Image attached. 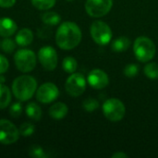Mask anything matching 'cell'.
<instances>
[{"label":"cell","instance_id":"1","mask_svg":"<svg viewBox=\"0 0 158 158\" xmlns=\"http://www.w3.org/2000/svg\"><path fill=\"white\" fill-rule=\"evenodd\" d=\"M81 37V31L75 22L65 21L56 30V43L63 50H71L79 45Z\"/></svg>","mask_w":158,"mask_h":158},{"label":"cell","instance_id":"2","mask_svg":"<svg viewBox=\"0 0 158 158\" xmlns=\"http://www.w3.org/2000/svg\"><path fill=\"white\" fill-rule=\"evenodd\" d=\"M37 90V81L29 75H21L17 77L11 86V92L20 102H26L31 99Z\"/></svg>","mask_w":158,"mask_h":158},{"label":"cell","instance_id":"3","mask_svg":"<svg viewBox=\"0 0 158 158\" xmlns=\"http://www.w3.org/2000/svg\"><path fill=\"white\" fill-rule=\"evenodd\" d=\"M133 52L136 58L141 62H149L156 55V48L154 42L145 36L138 37L133 44Z\"/></svg>","mask_w":158,"mask_h":158},{"label":"cell","instance_id":"4","mask_svg":"<svg viewBox=\"0 0 158 158\" xmlns=\"http://www.w3.org/2000/svg\"><path fill=\"white\" fill-rule=\"evenodd\" d=\"M14 62L18 70L28 73L36 67V55L30 49H19L14 55Z\"/></svg>","mask_w":158,"mask_h":158},{"label":"cell","instance_id":"5","mask_svg":"<svg viewBox=\"0 0 158 158\" xmlns=\"http://www.w3.org/2000/svg\"><path fill=\"white\" fill-rule=\"evenodd\" d=\"M104 116L112 122L121 120L126 113L124 104L118 98H109L103 105Z\"/></svg>","mask_w":158,"mask_h":158},{"label":"cell","instance_id":"6","mask_svg":"<svg viewBox=\"0 0 158 158\" xmlns=\"http://www.w3.org/2000/svg\"><path fill=\"white\" fill-rule=\"evenodd\" d=\"M91 36L93 40L100 45H106L112 40V30L106 22L102 20H95L91 25Z\"/></svg>","mask_w":158,"mask_h":158},{"label":"cell","instance_id":"7","mask_svg":"<svg viewBox=\"0 0 158 158\" xmlns=\"http://www.w3.org/2000/svg\"><path fill=\"white\" fill-rule=\"evenodd\" d=\"M19 136V131L16 125L7 119H0V143L5 145L15 143Z\"/></svg>","mask_w":158,"mask_h":158},{"label":"cell","instance_id":"8","mask_svg":"<svg viewBox=\"0 0 158 158\" xmlns=\"http://www.w3.org/2000/svg\"><path fill=\"white\" fill-rule=\"evenodd\" d=\"M66 92L73 97L81 95L86 89V80L81 73H72L66 81Z\"/></svg>","mask_w":158,"mask_h":158},{"label":"cell","instance_id":"9","mask_svg":"<svg viewBox=\"0 0 158 158\" xmlns=\"http://www.w3.org/2000/svg\"><path fill=\"white\" fill-rule=\"evenodd\" d=\"M113 0H87L85 10L93 18H100L106 15L112 8Z\"/></svg>","mask_w":158,"mask_h":158},{"label":"cell","instance_id":"10","mask_svg":"<svg viewBox=\"0 0 158 158\" xmlns=\"http://www.w3.org/2000/svg\"><path fill=\"white\" fill-rule=\"evenodd\" d=\"M38 60L45 70L52 71L57 66L58 57L56 51L54 47L50 45H45L39 50Z\"/></svg>","mask_w":158,"mask_h":158},{"label":"cell","instance_id":"11","mask_svg":"<svg viewBox=\"0 0 158 158\" xmlns=\"http://www.w3.org/2000/svg\"><path fill=\"white\" fill-rule=\"evenodd\" d=\"M59 96V90L53 82H45L36 90V99L43 104H50Z\"/></svg>","mask_w":158,"mask_h":158},{"label":"cell","instance_id":"12","mask_svg":"<svg viewBox=\"0 0 158 158\" xmlns=\"http://www.w3.org/2000/svg\"><path fill=\"white\" fill-rule=\"evenodd\" d=\"M88 83L94 89L101 90L108 85L109 79L107 74L104 70L94 69L88 75Z\"/></svg>","mask_w":158,"mask_h":158},{"label":"cell","instance_id":"13","mask_svg":"<svg viewBox=\"0 0 158 158\" xmlns=\"http://www.w3.org/2000/svg\"><path fill=\"white\" fill-rule=\"evenodd\" d=\"M17 23L10 18H0V36L3 38L10 37L17 31Z\"/></svg>","mask_w":158,"mask_h":158},{"label":"cell","instance_id":"14","mask_svg":"<svg viewBox=\"0 0 158 158\" xmlns=\"http://www.w3.org/2000/svg\"><path fill=\"white\" fill-rule=\"evenodd\" d=\"M33 37L34 36H33V32L31 30L28 28H23L16 33L15 41L18 45L21 47H25V46L30 45L32 43Z\"/></svg>","mask_w":158,"mask_h":158},{"label":"cell","instance_id":"15","mask_svg":"<svg viewBox=\"0 0 158 158\" xmlns=\"http://www.w3.org/2000/svg\"><path fill=\"white\" fill-rule=\"evenodd\" d=\"M68 112H69L68 106L62 102H57L49 108V116L54 119L64 118L67 116Z\"/></svg>","mask_w":158,"mask_h":158},{"label":"cell","instance_id":"16","mask_svg":"<svg viewBox=\"0 0 158 158\" xmlns=\"http://www.w3.org/2000/svg\"><path fill=\"white\" fill-rule=\"evenodd\" d=\"M25 112L26 116L33 121H39L42 118V108L40 107L39 105H37L34 102H31L26 106Z\"/></svg>","mask_w":158,"mask_h":158},{"label":"cell","instance_id":"17","mask_svg":"<svg viewBox=\"0 0 158 158\" xmlns=\"http://www.w3.org/2000/svg\"><path fill=\"white\" fill-rule=\"evenodd\" d=\"M11 98L10 89L4 83H0V109L6 108L11 102Z\"/></svg>","mask_w":158,"mask_h":158},{"label":"cell","instance_id":"18","mask_svg":"<svg viewBox=\"0 0 158 158\" xmlns=\"http://www.w3.org/2000/svg\"><path fill=\"white\" fill-rule=\"evenodd\" d=\"M130 45H131L130 39L125 36H121L113 41L111 48L115 52H124L130 47Z\"/></svg>","mask_w":158,"mask_h":158},{"label":"cell","instance_id":"19","mask_svg":"<svg viewBox=\"0 0 158 158\" xmlns=\"http://www.w3.org/2000/svg\"><path fill=\"white\" fill-rule=\"evenodd\" d=\"M42 20L44 24L50 26H56L61 21V17L56 12L47 11L42 15Z\"/></svg>","mask_w":158,"mask_h":158},{"label":"cell","instance_id":"20","mask_svg":"<svg viewBox=\"0 0 158 158\" xmlns=\"http://www.w3.org/2000/svg\"><path fill=\"white\" fill-rule=\"evenodd\" d=\"M77 67H78V63H77V60L74 57H72V56H66L63 59L62 68H63L65 72L72 74V73H74L76 71Z\"/></svg>","mask_w":158,"mask_h":158},{"label":"cell","instance_id":"21","mask_svg":"<svg viewBox=\"0 0 158 158\" xmlns=\"http://www.w3.org/2000/svg\"><path fill=\"white\" fill-rule=\"evenodd\" d=\"M144 74L148 79L157 80L158 79V64L156 62L148 63L144 67Z\"/></svg>","mask_w":158,"mask_h":158},{"label":"cell","instance_id":"22","mask_svg":"<svg viewBox=\"0 0 158 158\" xmlns=\"http://www.w3.org/2000/svg\"><path fill=\"white\" fill-rule=\"evenodd\" d=\"M16 44H17L16 41H14L10 37H6L0 43V47L3 50V52L6 54H12L16 49Z\"/></svg>","mask_w":158,"mask_h":158},{"label":"cell","instance_id":"23","mask_svg":"<svg viewBox=\"0 0 158 158\" xmlns=\"http://www.w3.org/2000/svg\"><path fill=\"white\" fill-rule=\"evenodd\" d=\"M31 1L32 6L39 10H48L52 8L56 4V0H31Z\"/></svg>","mask_w":158,"mask_h":158},{"label":"cell","instance_id":"24","mask_svg":"<svg viewBox=\"0 0 158 158\" xmlns=\"http://www.w3.org/2000/svg\"><path fill=\"white\" fill-rule=\"evenodd\" d=\"M19 134L21 136L30 137L34 133L35 127L31 122H23L22 124H20V126L19 128Z\"/></svg>","mask_w":158,"mask_h":158},{"label":"cell","instance_id":"25","mask_svg":"<svg viewBox=\"0 0 158 158\" xmlns=\"http://www.w3.org/2000/svg\"><path fill=\"white\" fill-rule=\"evenodd\" d=\"M28 154L32 158H45L47 156L44 149L39 145H32L29 148Z\"/></svg>","mask_w":158,"mask_h":158},{"label":"cell","instance_id":"26","mask_svg":"<svg viewBox=\"0 0 158 158\" xmlns=\"http://www.w3.org/2000/svg\"><path fill=\"white\" fill-rule=\"evenodd\" d=\"M82 106L87 112H93L99 107V102L94 98H87L83 101Z\"/></svg>","mask_w":158,"mask_h":158},{"label":"cell","instance_id":"27","mask_svg":"<svg viewBox=\"0 0 158 158\" xmlns=\"http://www.w3.org/2000/svg\"><path fill=\"white\" fill-rule=\"evenodd\" d=\"M139 73V66L136 64H129L124 69V75L128 78H134Z\"/></svg>","mask_w":158,"mask_h":158},{"label":"cell","instance_id":"28","mask_svg":"<svg viewBox=\"0 0 158 158\" xmlns=\"http://www.w3.org/2000/svg\"><path fill=\"white\" fill-rule=\"evenodd\" d=\"M22 113V106L19 102L13 103L9 107V115L12 118H19Z\"/></svg>","mask_w":158,"mask_h":158},{"label":"cell","instance_id":"29","mask_svg":"<svg viewBox=\"0 0 158 158\" xmlns=\"http://www.w3.org/2000/svg\"><path fill=\"white\" fill-rule=\"evenodd\" d=\"M8 67H9V62L7 58L5 56L0 55V74L6 72L8 69Z\"/></svg>","mask_w":158,"mask_h":158},{"label":"cell","instance_id":"30","mask_svg":"<svg viewBox=\"0 0 158 158\" xmlns=\"http://www.w3.org/2000/svg\"><path fill=\"white\" fill-rule=\"evenodd\" d=\"M16 0H0V7L8 8L15 5Z\"/></svg>","mask_w":158,"mask_h":158},{"label":"cell","instance_id":"31","mask_svg":"<svg viewBox=\"0 0 158 158\" xmlns=\"http://www.w3.org/2000/svg\"><path fill=\"white\" fill-rule=\"evenodd\" d=\"M128 156L123 152H117L112 155V158H127Z\"/></svg>","mask_w":158,"mask_h":158},{"label":"cell","instance_id":"32","mask_svg":"<svg viewBox=\"0 0 158 158\" xmlns=\"http://www.w3.org/2000/svg\"><path fill=\"white\" fill-rule=\"evenodd\" d=\"M5 81H6V78L0 74V83H5Z\"/></svg>","mask_w":158,"mask_h":158},{"label":"cell","instance_id":"33","mask_svg":"<svg viewBox=\"0 0 158 158\" xmlns=\"http://www.w3.org/2000/svg\"><path fill=\"white\" fill-rule=\"evenodd\" d=\"M67 1H73V0H67Z\"/></svg>","mask_w":158,"mask_h":158}]
</instances>
